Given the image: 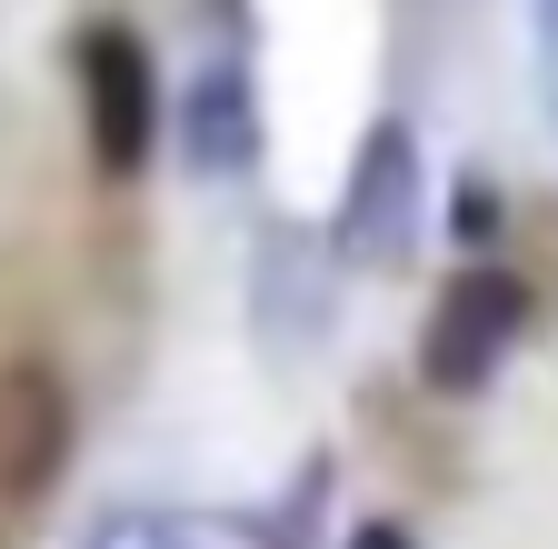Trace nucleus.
I'll use <instances>...</instances> for the list:
<instances>
[{"mask_svg": "<svg viewBox=\"0 0 558 549\" xmlns=\"http://www.w3.org/2000/svg\"><path fill=\"white\" fill-rule=\"evenodd\" d=\"M70 81H81V130L100 180H140L160 151V60L130 21H90L70 40Z\"/></svg>", "mask_w": 558, "mask_h": 549, "instance_id": "1", "label": "nucleus"}, {"mask_svg": "<svg viewBox=\"0 0 558 549\" xmlns=\"http://www.w3.org/2000/svg\"><path fill=\"white\" fill-rule=\"evenodd\" d=\"M418 211H429V170H418V130L409 120H369L360 151H349L339 211H329V250L349 270H399L418 240Z\"/></svg>", "mask_w": 558, "mask_h": 549, "instance_id": "2", "label": "nucleus"}, {"mask_svg": "<svg viewBox=\"0 0 558 549\" xmlns=\"http://www.w3.org/2000/svg\"><path fill=\"white\" fill-rule=\"evenodd\" d=\"M529 330V281L499 260L459 270V281L429 300V330H418V380H429L439 399H478L488 380H499V360L519 350Z\"/></svg>", "mask_w": 558, "mask_h": 549, "instance_id": "3", "label": "nucleus"}, {"mask_svg": "<svg viewBox=\"0 0 558 549\" xmlns=\"http://www.w3.org/2000/svg\"><path fill=\"white\" fill-rule=\"evenodd\" d=\"M70 440H81L70 380L50 360H0V500H40L70 469Z\"/></svg>", "mask_w": 558, "mask_h": 549, "instance_id": "4", "label": "nucleus"}, {"mask_svg": "<svg viewBox=\"0 0 558 549\" xmlns=\"http://www.w3.org/2000/svg\"><path fill=\"white\" fill-rule=\"evenodd\" d=\"M180 160L199 180H230L259 160V81H250V60H209V71L190 81L180 100Z\"/></svg>", "mask_w": 558, "mask_h": 549, "instance_id": "5", "label": "nucleus"}, {"mask_svg": "<svg viewBox=\"0 0 558 549\" xmlns=\"http://www.w3.org/2000/svg\"><path fill=\"white\" fill-rule=\"evenodd\" d=\"M329 490H339V460H329V450H310V460L290 469V490H279V500L240 510V539H259V549H310V529H319Z\"/></svg>", "mask_w": 558, "mask_h": 549, "instance_id": "6", "label": "nucleus"}, {"mask_svg": "<svg viewBox=\"0 0 558 549\" xmlns=\"http://www.w3.org/2000/svg\"><path fill=\"white\" fill-rule=\"evenodd\" d=\"M449 230L478 250V240H499V190L488 180H459V211H449Z\"/></svg>", "mask_w": 558, "mask_h": 549, "instance_id": "7", "label": "nucleus"}, {"mask_svg": "<svg viewBox=\"0 0 558 549\" xmlns=\"http://www.w3.org/2000/svg\"><path fill=\"white\" fill-rule=\"evenodd\" d=\"M538 81H548V110H558V0H538Z\"/></svg>", "mask_w": 558, "mask_h": 549, "instance_id": "8", "label": "nucleus"}, {"mask_svg": "<svg viewBox=\"0 0 558 549\" xmlns=\"http://www.w3.org/2000/svg\"><path fill=\"white\" fill-rule=\"evenodd\" d=\"M349 549H418L399 520H360V529H349Z\"/></svg>", "mask_w": 558, "mask_h": 549, "instance_id": "9", "label": "nucleus"}]
</instances>
